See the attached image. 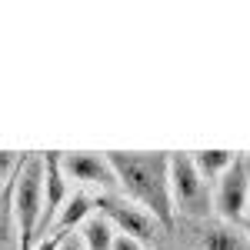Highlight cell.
<instances>
[{"instance_id":"obj_1","label":"cell","mask_w":250,"mask_h":250,"mask_svg":"<svg viewBox=\"0 0 250 250\" xmlns=\"http://www.w3.org/2000/svg\"><path fill=\"white\" fill-rule=\"evenodd\" d=\"M110 167L117 173V187L127 200L140 204L164 224L173 227V193H170V154H127V150H110L107 154Z\"/></svg>"},{"instance_id":"obj_2","label":"cell","mask_w":250,"mask_h":250,"mask_svg":"<svg viewBox=\"0 0 250 250\" xmlns=\"http://www.w3.org/2000/svg\"><path fill=\"white\" fill-rule=\"evenodd\" d=\"M43 184H47V157L27 154L14 184L3 187V210L14 213L20 237V250H34L40 244V220H43Z\"/></svg>"},{"instance_id":"obj_3","label":"cell","mask_w":250,"mask_h":250,"mask_svg":"<svg viewBox=\"0 0 250 250\" xmlns=\"http://www.w3.org/2000/svg\"><path fill=\"white\" fill-rule=\"evenodd\" d=\"M170 193H173V210L184 217H207L213 207V193L207 177L197 170L193 154H170Z\"/></svg>"},{"instance_id":"obj_4","label":"cell","mask_w":250,"mask_h":250,"mask_svg":"<svg viewBox=\"0 0 250 250\" xmlns=\"http://www.w3.org/2000/svg\"><path fill=\"white\" fill-rule=\"evenodd\" d=\"M97 213L107 217L117 233H127V237H134L140 244H150L160 230H167L150 210H144L140 204L127 200V197H114V193H100L97 197Z\"/></svg>"},{"instance_id":"obj_5","label":"cell","mask_w":250,"mask_h":250,"mask_svg":"<svg viewBox=\"0 0 250 250\" xmlns=\"http://www.w3.org/2000/svg\"><path fill=\"white\" fill-rule=\"evenodd\" d=\"M213 210L220 213V220L237 224L250 213V160L237 157L233 167L213 187Z\"/></svg>"},{"instance_id":"obj_6","label":"cell","mask_w":250,"mask_h":250,"mask_svg":"<svg viewBox=\"0 0 250 250\" xmlns=\"http://www.w3.org/2000/svg\"><path fill=\"white\" fill-rule=\"evenodd\" d=\"M60 167L67 173V180H80V184H90V187H104L110 190L117 187V173L110 167L107 154H60Z\"/></svg>"},{"instance_id":"obj_7","label":"cell","mask_w":250,"mask_h":250,"mask_svg":"<svg viewBox=\"0 0 250 250\" xmlns=\"http://www.w3.org/2000/svg\"><path fill=\"white\" fill-rule=\"evenodd\" d=\"M70 200V187H67V173L60 167V154H47V184H43V220H40V240L50 237L54 220L60 217L63 204Z\"/></svg>"},{"instance_id":"obj_8","label":"cell","mask_w":250,"mask_h":250,"mask_svg":"<svg viewBox=\"0 0 250 250\" xmlns=\"http://www.w3.org/2000/svg\"><path fill=\"white\" fill-rule=\"evenodd\" d=\"M200 247L204 250H250V237L244 230H237L227 220L207 224L200 233Z\"/></svg>"},{"instance_id":"obj_9","label":"cell","mask_w":250,"mask_h":250,"mask_svg":"<svg viewBox=\"0 0 250 250\" xmlns=\"http://www.w3.org/2000/svg\"><path fill=\"white\" fill-rule=\"evenodd\" d=\"M94 207H97V200H90L87 193H70V200L63 204V210H60V217L54 220V230L50 233L67 237L74 227H83V224L94 217Z\"/></svg>"},{"instance_id":"obj_10","label":"cell","mask_w":250,"mask_h":250,"mask_svg":"<svg viewBox=\"0 0 250 250\" xmlns=\"http://www.w3.org/2000/svg\"><path fill=\"white\" fill-rule=\"evenodd\" d=\"M80 237H83L87 250H114V244H117L114 224H110L107 217H100V213H94V217L80 227Z\"/></svg>"},{"instance_id":"obj_11","label":"cell","mask_w":250,"mask_h":250,"mask_svg":"<svg viewBox=\"0 0 250 250\" xmlns=\"http://www.w3.org/2000/svg\"><path fill=\"white\" fill-rule=\"evenodd\" d=\"M233 150H197L193 154V164H197V170L207 177V184L210 180H220L224 173L233 167Z\"/></svg>"},{"instance_id":"obj_12","label":"cell","mask_w":250,"mask_h":250,"mask_svg":"<svg viewBox=\"0 0 250 250\" xmlns=\"http://www.w3.org/2000/svg\"><path fill=\"white\" fill-rule=\"evenodd\" d=\"M114 250H144V244H140V240H134V237H127V233H117Z\"/></svg>"},{"instance_id":"obj_13","label":"cell","mask_w":250,"mask_h":250,"mask_svg":"<svg viewBox=\"0 0 250 250\" xmlns=\"http://www.w3.org/2000/svg\"><path fill=\"white\" fill-rule=\"evenodd\" d=\"M60 250H87V244H83L80 233H74V237H63L60 240Z\"/></svg>"},{"instance_id":"obj_14","label":"cell","mask_w":250,"mask_h":250,"mask_svg":"<svg viewBox=\"0 0 250 250\" xmlns=\"http://www.w3.org/2000/svg\"><path fill=\"white\" fill-rule=\"evenodd\" d=\"M60 240H63L60 233H50V237H43V240H40L34 250H60Z\"/></svg>"},{"instance_id":"obj_15","label":"cell","mask_w":250,"mask_h":250,"mask_svg":"<svg viewBox=\"0 0 250 250\" xmlns=\"http://www.w3.org/2000/svg\"><path fill=\"white\" fill-rule=\"evenodd\" d=\"M240 230H244V233H247V237H250V217H247V220H244V227H240Z\"/></svg>"}]
</instances>
